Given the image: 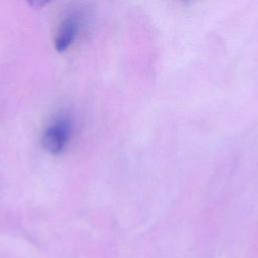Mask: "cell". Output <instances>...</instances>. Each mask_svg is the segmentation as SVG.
Listing matches in <instances>:
<instances>
[{"mask_svg":"<svg viewBox=\"0 0 258 258\" xmlns=\"http://www.w3.org/2000/svg\"><path fill=\"white\" fill-rule=\"evenodd\" d=\"M72 122L66 117L54 119L44 130L42 135V145L51 154H58L66 148L71 134Z\"/></svg>","mask_w":258,"mask_h":258,"instance_id":"obj_1","label":"cell"},{"mask_svg":"<svg viewBox=\"0 0 258 258\" xmlns=\"http://www.w3.org/2000/svg\"><path fill=\"white\" fill-rule=\"evenodd\" d=\"M81 27L80 16L76 14L69 15L60 23L56 35L54 45L57 51L67 50L76 40Z\"/></svg>","mask_w":258,"mask_h":258,"instance_id":"obj_2","label":"cell"}]
</instances>
